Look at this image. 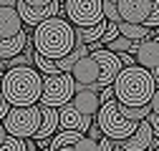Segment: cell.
<instances>
[{"instance_id": "obj_1", "label": "cell", "mask_w": 159, "mask_h": 151, "mask_svg": "<svg viewBox=\"0 0 159 151\" xmlns=\"http://www.w3.org/2000/svg\"><path fill=\"white\" fill-rule=\"evenodd\" d=\"M73 45H76V28L68 18L56 15V18H46L43 23L35 25V33H33L35 53L46 55L51 61H58L66 53H71Z\"/></svg>"}, {"instance_id": "obj_2", "label": "cell", "mask_w": 159, "mask_h": 151, "mask_svg": "<svg viewBox=\"0 0 159 151\" xmlns=\"http://www.w3.org/2000/svg\"><path fill=\"white\" fill-rule=\"evenodd\" d=\"M41 86H43V76L33 66H10L3 71V78H0V91L10 106L38 103Z\"/></svg>"}, {"instance_id": "obj_3", "label": "cell", "mask_w": 159, "mask_h": 151, "mask_svg": "<svg viewBox=\"0 0 159 151\" xmlns=\"http://www.w3.org/2000/svg\"><path fill=\"white\" fill-rule=\"evenodd\" d=\"M111 88H114V98L119 103L149 106L157 83H154L152 71H147L144 66L134 63V66H121V71H119V76L114 78Z\"/></svg>"}, {"instance_id": "obj_4", "label": "cell", "mask_w": 159, "mask_h": 151, "mask_svg": "<svg viewBox=\"0 0 159 151\" xmlns=\"http://www.w3.org/2000/svg\"><path fill=\"white\" fill-rule=\"evenodd\" d=\"M136 123L139 121H131L121 113V106H119L116 98H109L98 106L96 111V126L101 128V134L114 139V141H124L129 139L134 131H136Z\"/></svg>"}, {"instance_id": "obj_5", "label": "cell", "mask_w": 159, "mask_h": 151, "mask_svg": "<svg viewBox=\"0 0 159 151\" xmlns=\"http://www.w3.org/2000/svg\"><path fill=\"white\" fill-rule=\"evenodd\" d=\"M73 91H76V81H73V76L68 71H58L53 76H43V86H41V98H38V103L61 108L63 103H68L73 98Z\"/></svg>"}, {"instance_id": "obj_6", "label": "cell", "mask_w": 159, "mask_h": 151, "mask_svg": "<svg viewBox=\"0 0 159 151\" xmlns=\"http://www.w3.org/2000/svg\"><path fill=\"white\" fill-rule=\"evenodd\" d=\"M38 123H41V106L38 103L10 106V111L5 113V119H3L5 131L10 136H18V139H30L38 131Z\"/></svg>"}, {"instance_id": "obj_7", "label": "cell", "mask_w": 159, "mask_h": 151, "mask_svg": "<svg viewBox=\"0 0 159 151\" xmlns=\"http://www.w3.org/2000/svg\"><path fill=\"white\" fill-rule=\"evenodd\" d=\"M63 18L76 25L86 28L106 20L104 18V0H63Z\"/></svg>"}, {"instance_id": "obj_8", "label": "cell", "mask_w": 159, "mask_h": 151, "mask_svg": "<svg viewBox=\"0 0 159 151\" xmlns=\"http://www.w3.org/2000/svg\"><path fill=\"white\" fill-rule=\"evenodd\" d=\"M91 55H93L96 63H98V83H96V91H101L104 86H111L114 83V78L119 76V71H121V61H119L116 53L104 50V48L91 50Z\"/></svg>"}, {"instance_id": "obj_9", "label": "cell", "mask_w": 159, "mask_h": 151, "mask_svg": "<svg viewBox=\"0 0 159 151\" xmlns=\"http://www.w3.org/2000/svg\"><path fill=\"white\" fill-rule=\"evenodd\" d=\"M154 144V131H152V123L144 119L136 123V131L124 139V141H114V151H149Z\"/></svg>"}, {"instance_id": "obj_10", "label": "cell", "mask_w": 159, "mask_h": 151, "mask_svg": "<svg viewBox=\"0 0 159 151\" xmlns=\"http://www.w3.org/2000/svg\"><path fill=\"white\" fill-rule=\"evenodd\" d=\"M68 73L73 76L76 86H89V88L96 91V83H98V63H96V58H93L91 53H86L84 58H78Z\"/></svg>"}, {"instance_id": "obj_11", "label": "cell", "mask_w": 159, "mask_h": 151, "mask_svg": "<svg viewBox=\"0 0 159 151\" xmlns=\"http://www.w3.org/2000/svg\"><path fill=\"white\" fill-rule=\"evenodd\" d=\"M119 18L124 23H147V18L152 13V0H116Z\"/></svg>"}, {"instance_id": "obj_12", "label": "cell", "mask_w": 159, "mask_h": 151, "mask_svg": "<svg viewBox=\"0 0 159 151\" xmlns=\"http://www.w3.org/2000/svg\"><path fill=\"white\" fill-rule=\"evenodd\" d=\"M91 123H93V116L81 113L71 101L58 108V128H76V131H81V134H84V131H89Z\"/></svg>"}, {"instance_id": "obj_13", "label": "cell", "mask_w": 159, "mask_h": 151, "mask_svg": "<svg viewBox=\"0 0 159 151\" xmlns=\"http://www.w3.org/2000/svg\"><path fill=\"white\" fill-rule=\"evenodd\" d=\"M41 106V123H38V131L33 134V141L38 144V149H41L56 131H58V108L53 106H43V103H38Z\"/></svg>"}, {"instance_id": "obj_14", "label": "cell", "mask_w": 159, "mask_h": 151, "mask_svg": "<svg viewBox=\"0 0 159 151\" xmlns=\"http://www.w3.org/2000/svg\"><path fill=\"white\" fill-rule=\"evenodd\" d=\"M71 103L81 111V113H86V116H96L98 106H101V101H98V91H93V88H89V86H76Z\"/></svg>"}, {"instance_id": "obj_15", "label": "cell", "mask_w": 159, "mask_h": 151, "mask_svg": "<svg viewBox=\"0 0 159 151\" xmlns=\"http://www.w3.org/2000/svg\"><path fill=\"white\" fill-rule=\"evenodd\" d=\"M134 58L139 66H144L147 71H152L159 63V41L154 38H147V41H139L136 50H134Z\"/></svg>"}, {"instance_id": "obj_16", "label": "cell", "mask_w": 159, "mask_h": 151, "mask_svg": "<svg viewBox=\"0 0 159 151\" xmlns=\"http://www.w3.org/2000/svg\"><path fill=\"white\" fill-rule=\"evenodd\" d=\"M23 30V20L15 8H0V38H13Z\"/></svg>"}, {"instance_id": "obj_17", "label": "cell", "mask_w": 159, "mask_h": 151, "mask_svg": "<svg viewBox=\"0 0 159 151\" xmlns=\"http://www.w3.org/2000/svg\"><path fill=\"white\" fill-rule=\"evenodd\" d=\"M25 43H28L25 30H20V33L13 35V38H0V58L8 61V58H13V55L23 53L25 50Z\"/></svg>"}, {"instance_id": "obj_18", "label": "cell", "mask_w": 159, "mask_h": 151, "mask_svg": "<svg viewBox=\"0 0 159 151\" xmlns=\"http://www.w3.org/2000/svg\"><path fill=\"white\" fill-rule=\"evenodd\" d=\"M119 35L139 43V41H147V38H154V30L142 25V23H124V20H119Z\"/></svg>"}, {"instance_id": "obj_19", "label": "cell", "mask_w": 159, "mask_h": 151, "mask_svg": "<svg viewBox=\"0 0 159 151\" xmlns=\"http://www.w3.org/2000/svg\"><path fill=\"white\" fill-rule=\"evenodd\" d=\"M81 136L84 134H81V131H76V128H61V131H56V134L51 136V149L48 151H58L61 146H73Z\"/></svg>"}, {"instance_id": "obj_20", "label": "cell", "mask_w": 159, "mask_h": 151, "mask_svg": "<svg viewBox=\"0 0 159 151\" xmlns=\"http://www.w3.org/2000/svg\"><path fill=\"white\" fill-rule=\"evenodd\" d=\"M136 45H139V43H134V41H129V38H124V35H116V38H114L111 43H106V48H109L111 53H126V50H129L131 55H134V50H136Z\"/></svg>"}, {"instance_id": "obj_21", "label": "cell", "mask_w": 159, "mask_h": 151, "mask_svg": "<svg viewBox=\"0 0 159 151\" xmlns=\"http://www.w3.org/2000/svg\"><path fill=\"white\" fill-rule=\"evenodd\" d=\"M33 63H35V68H38V71H41V76H53V73H58V66H56V61L46 58V55L35 53V50H33Z\"/></svg>"}, {"instance_id": "obj_22", "label": "cell", "mask_w": 159, "mask_h": 151, "mask_svg": "<svg viewBox=\"0 0 159 151\" xmlns=\"http://www.w3.org/2000/svg\"><path fill=\"white\" fill-rule=\"evenodd\" d=\"M121 106V113L126 119H131V121H144L147 116H149V106H126V103H119Z\"/></svg>"}, {"instance_id": "obj_23", "label": "cell", "mask_w": 159, "mask_h": 151, "mask_svg": "<svg viewBox=\"0 0 159 151\" xmlns=\"http://www.w3.org/2000/svg\"><path fill=\"white\" fill-rule=\"evenodd\" d=\"M71 149H73V151H98V141L91 139V136H81Z\"/></svg>"}, {"instance_id": "obj_24", "label": "cell", "mask_w": 159, "mask_h": 151, "mask_svg": "<svg viewBox=\"0 0 159 151\" xmlns=\"http://www.w3.org/2000/svg\"><path fill=\"white\" fill-rule=\"evenodd\" d=\"M0 151H25L23 149V139H18V136H5L3 144H0Z\"/></svg>"}, {"instance_id": "obj_25", "label": "cell", "mask_w": 159, "mask_h": 151, "mask_svg": "<svg viewBox=\"0 0 159 151\" xmlns=\"http://www.w3.org/2000/svg\"><path fill=\"white\" fill-rule=\"evenodd\" d=\"M119 35V23H106V30H104V35L101 38H98V41H101V45H106V43H111L114 41V38Z\"/></svg>"}, {"instance_id": "obj_26", "label": "cell", "mask_w": 159, "mask_h": 151, "mask_svg": "<svg viewBox=\"0 0 159 151\" xmlns=\"http://www.w3.org/2000/svg\"><path fill=\"white\" fill-rule=\"evenodd\" d=\"M104 18L111 23H119L121 18H119V10H116V3H111V0H104Z\"/></svg>"}, {"instance_id": "obj_27", "label": "cell", "mask_w": 159, "mask_h": 151, "mask_svg": "<svg viewBox=\"0 0 159 151\" xmlns=\"http://www.w3.org/2000/svg\"><path fill=\"white\" fill-rule=\"evenodd\" d=\"M147 28H159V0H152V13L147 18Z\"/></svg>"}, {"instance_id": "obj_28", "label": "cell", "mask_w": 159, "mask_h": 151, "mask_svg": "<svg viewBox=\"0 0 159 151\" xmlns=\"http://www.w3.org/2000/svg\"><path fill=\"white\" fill-rule=\"evenodd\" d=\"M98 151H114V139L101 136V139H98Z\"/></svg>"}, {"instance_id": "obj_29", "label": "cell", "mask_w": 159, "mask_h": 151, "mask_svg": "<svg viewBox=\"0 0 159 151\" xmlns=\"http://www.w3.org/2000/svg\"><path fill=\"white\" fill-rule=\"evenodd\" d=\"M149 108H152V113H157V116H159V86H157V88H154V93H152Z\"/></svg>"}, {"instance_id": "obj_30", "label": "cell", "mask_w": 159, "mask_h": 151, "mask_svg": "<svg viewBox=\"0 0 159 151\" xmlns=\"http://www.w3.org/2000/svg\"><path fill=\"white\" fill-rule=\"evenodd\" d=\"M147 121L152 123V131H154V136L159 139V116H157V113H152V111H149V116H147Z\"/></svg>"}, {"instance_id": "obj_31", "label": "cell", "mask_w": 159, "mask_h": 151, "mask_svg": "<svg viewBox=\"0 0 159 151\" xmlns=\"http://www.w3.org/2000/svg\"><path fill=\"white\" fill-rule=\"evenodd\" d=\"M10 111V103H8V98L3 96V91H0V121L5 119V113Z\"/></svg>"}, {"instance_id": "obj_32", "label": "cell", "mask_w": 159, "mask_h": 151, "mask_svg": "<svg viewBox=\"0 0 159 151\" xmlns=\"http://www.w3.org/2000/svg\"><path fill=\"white\" fill-rule=\"evenodd\" d=\"M116 55H119V61H121V66H134L136 63V58L129 55V53H116Z\"/></svg>"}, {"instance_id": "obj_33", "label": "cell", "mask_w": 159, "mask_h": 151, "mask_svg": "<svg viewBox=\"0 0 159 151\" xmlns=\"http://www.w3.org/2000/svg\"><path fill=\"white\" fill-rule=\"evenodd\" d=\"M23 149H25V151H38V144L33 141V136H30V139H23Z\"/></svg>"}, {"instance_id": "obj_34", "label": "cell", "mask_w": 159, "mask_h": 151, "mask_svg": "<svg viewBox=\"0 0 159 151\" xmlns=\"http://www.w3.org/2000/svg\"><path fill=\"white\" fill-rule=\"evenodd\" d=\"M18 0H0V8H15Z\"/></svg>"}, {"instance_id": "obj_35", "label": "cell", "mask_w": 159, "mask_h": 151, "mask_svg": "<svg viewBox=\"0 0 159 151\" xmlns=\"http://www.w3.org/2000/svg\"><path fill=\"white\" fill-rule=\"evenodd\" d=\"M152 76H154V83H157V86H159V63H157V66H154V68H152Z\"/></svg>"}, {"instance_id": "obj_36", "label": "cell", "mask_w": 159, "mask_h": 151, "mask_svg": "<svg viewBox=\"0 0 159 151\" xmlns=\"http://www.w3.org/2000/svg\"><path fill=\"white\" fill-rule=\"evenodd\" d=\"M5 136H8V131H5V126H3V121H0V144H3Z\"/></svg>"}, {"instance_id": "obj_37", "label": "cell", "mask_w": 159, "mask_h": 151, "mask_svg": "<svg viewBox=\"0 0 159 151\" xmlns=\"http://www.w3.org/2000/svg\"><path fill=\"white\" fill-rule=\"evenodd\" d=\"M149 151H159V144H154V146H152V149H149Z\"/></svg>"}, {"instance_id": "obj_38", "label": "cell", "mask_w": 159, "mask_h": 151, "mask_svg": "<svg viewBox=\"0 0 159 151\" xmlns=\"http://www.w3.org/2000/svg\"><path fill=\"white\" fill-rule=\"evenodd\" d=\"M154 41H159V33H157V35H154Z\"/></svg>"}, {"instance_id": "obj_39", "label": "cell", "mask_w": 159, "mask_h": 151, "mask_svg": "<svg viewBox=\"0 0 159 151\" xmlns=\"http://www.w3.org/2000/svg\"><path fill=\"white\" fill-rule=\"evenodd\" d=\"M38 151H48V149H43V146H41V149H38Z\"/></svg>"}, {"instance_id": "obj_40", "label": "cell", "mask_w": 159, "mask_h": 151, "mask_svg": "<svg viewBox=\"0 0 159 151\" xmlns=\"http://www.w3.org/2000/svg\"><path fill=\"white\" fill-rule=\"evenodd\" d=\"M0 78H3V68H0Z\"/></svg>"}, {"instance_id": "obj_41", "label": "cell", "mask_w": 159, "mask_h": 151, "mask_svg": "<svg viewBox=\"0 0 159 151\" xmlns=\"http://www.w3.org/2000/svg\"><path fill=\"white\" fill-rule=\"evenodd\" d=\"M111 3H116V0H111Z\"/></svg>"}]
</instances>
